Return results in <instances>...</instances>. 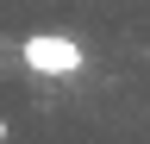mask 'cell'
<instances>
[{"label": "cell", "instance_id": "6da1fadb", "mask_svg": "<svg viewBox=\"0 0 150 144\" xmlns=\"http://www.w3.org/2000/svg\"><path fill=\"white\" fill-rule=\"evenodd\" d=\"M19 63H25L31 75H75L88 57H81L75 38H63V31H31V38L19 44Z\"/></svg>", "mask_w": 150, "mask_h": 144}]
</instances>
